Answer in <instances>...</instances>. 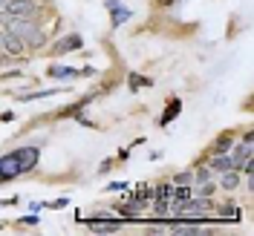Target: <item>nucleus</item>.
<instances>
[{
  "label": "nucleus",
  "instance_id": "obj_1",
  "mask_svg": "<svg viewBox=\"0 0 254 236\" xmlns=\"http://www.w3.org/2000/svg\"><path fill=\"white\" fill-rule=\"evenodd\" d=\"M6 32L17 35V38H20L23 44H29L32 49H41L47 44V35L38 29V23H35L32 17H9V20H6Z\"/></svg>",
  "mask_w": 254,
  "mask_h": 236
},
{
  "label": "nucleus",
  "instance_id": "obj_2",
  "mask_svg": "<svg viewBox=\"0 0 254 236\" xmlns=\"http://www.w3.org/2000/svg\"><path fill=\"white\" fill-rule=\"evenodd\" d=\"M3 12L9 17H32V20H38V6H35V0H9V3L3 6Z\"/></svg>",
  "mask_w": 254,
  "mask_h": 236
},
{
  "label": "nucleus",
  "instance_id": "obj_3",
  "mask_svg": "<svg viewBox=\"0 0 254 236\" xmlns=\"http://www.w3.org/2000/svg\"><path fill=\"white\" fill-rule=\"evenodd\" d=\"M179 210H182L188 219H202V216L211 213V202H208V196H199V199H193V202H182Z\"/></svg>",
  "mask_w": 254,
  "mask_h": 236
},
{
  "label": "nucleus",
  "instance_id": "obj_4",
  "mask_svg": "<svg viewBox=\"0 0 254 236\" xmlns=\"http://www.w3.org/2000/svg\"><path fill=\"white\" fill-rule=\"evenodd\" d=\"M0 49H3L9 58H20V55L26 52V44H23L17 35H12V32H0Z\"/></svg>",
  "mask_w": 254,
  "mask_h": 236
},
{
  "label": "nucleus",
  "instance_id": "obj_5",
  "mask_svg": "<svg viewBox=\"0 0 254 236\" xmlns=\"http://www.w3.org/2000/svg\"><path fill=\"white\" fill-rule=\"evenodd\" d=\"M20 176V164H17L15 153H9V156L0 158V182H12Z\"/></svg>",
  "mask_w": 254,
  "mask_h": 236
},
{
  "label": "nucleus",
  "instance_id": "obj_6",
  "mask_svg": "<svg viewBox=\"0 0 254 236\" xmlns=\"http://www.w3.org/2000/svg\"><path fill=\"white\" fill-rule=\"evenodd\" d=\"M38 147H20V150H15V158L17 164H20V173H26V170H32L35 164H38Z\"/></svg>",
  "mask_w": 254,
  "mask_h": 236
},
{
  "label": "nucleus",
  "instance_id": "obj_7",
  "mask_svg": "<svg viewBox=\"0 0 254 236\" xmlns=\"http://www.w3.org/2000/svg\"><path fill=\"white\" fill-rule=\"evenodd\" d=\"M84 47V41H81V35H66L61 38L55 47H52V55H66V52H75V49Z\"/></svg>",
  "mask_w": 254,
  "mask_h": 236
},
{
  "label": "nucleus",
  "instance_id": "obj_8",
  "mask_svg": "<svg viewBox=\"0 0 254 236\" xmlns=\"http://www.w3.org/2000/svg\"><path fill=\"white\" fill-rule=\"evenodd\" d=\"M107 9L113 12V26H122L130 20V9L122 6V3H116V0H107Z\"/></svg>",
  "mask_w": 254,
  "mask_h": 236
},
{
  "label": "nucleus",
  "instance_id": "obj_9",
  "mask_svg": "<svg viewBox=\"0 0 254 236\" xmlns=\"http://www.w3.org/2000/svg\"><path fill=\"white\" fill-rule=\"evenodd\" d=\"M231 147H234V136H231V133H225V136L217 139V144L211 147V153H214V156H217V153H228Z\"/></svg>",
  "mask_w": 254,
  "mask_h": 236
},
{
  "label": "nucleus",
  "instance_id": "obj_10",
  "mask_svg": "<svg viewBox=\"0 0 254 236\" xmlns=\"http://www.w3.org/2000/svg\"><path fill=\"white\" fill-rule=\"evenodd\" d=\"M222 190H234L240 185V173L237 170H222Z\"/></svg>",
  "mask_w": 254,
  "mask_h": 236
},
{
  "label": "nucleus",
  "instance_id": "obj_11",
  "mask_svg": "<svg viewBox=\"0 0 254 236\" xmlns=\"http://www.w3.org/2000/svg\"><path fill=\"white\" fill-rule=\"evenodd\" d=\"M90 231H93V234H119V231H122V225H110V222H93V225H90Z\"/></svg>",
  "mask_w": 254,
  "mask_h": 236
},
{
  "label": "nucleus",
  "instance_id": "obj_12",
  "mask_svg": "<svg viewBox=\"0 0 254 236\" xmlns=\"http://www.w3.org/2000/svg\"><path fill=\"white\" fill-rule=\"evenodd\" d=\"M179 110H182V101H179V98H174V101H171V107H168V112L162 115V127H165V124H171V121H174L176 115H179Z\"/></svg>",
  "mask_w": 254,
  "mask_h": 236
},
{
  "label": "nucleus",
  "instance_id": "obj_13",
  "mask_svg": "<svg viewBox=\"0 0 254 236\" xmlns=\"http://www.w3.org/2000/svg\"><path fill=\"white\" fill-rule=\"evenodd\" d=\"M47 75H49V78H72V75H75V69H72V66H49Z\"/></svg>",
  "mask_w": 254,
  "mask_h": 236
},
{
  "label": "nucleus",
  "instance_id": "obj_14",
  "mask_svg": "<svg viewBox=\"0 0 254 236\" xmlns=\"http://www.w3.org/2000/svg\"><path fill=\"white\" fill-rule=\"evenodd\" d=\"M171 234H176V236H196V234H202V231H199V228H196V225H174V228H171Z\"/></svg>",
  "mask_w": 254,
  "mask_h": 236
},
{
  "label": "nucleus",
  "instance_id": "obj_15",
  "mask_svg": "<svg viewBox=\"0 0 254 236\" xmlns=\"http://www.w3.org/2000/svg\"><path fill=\"white\" fill-rule=\"evenodd\" d=\"M130 90H142V87H150V81L147 78H139V75H130Z\"/></svg>",
  "mask_w": 254,
  "mask_h": 236
},
{
  "label": "nucleus",
  "instance_id": "obj_16",
  "mask_svg": "<svg viewBox=\"0 0 254 236\" xmlns=\"http://www.w3.org/2000/svg\"><path fill=\"white\" fill-rule=\"evenodd\" d=\"M58 90H44V93H32V95H20L23 101H35V98H47V95H55Z\"/></svg>",
  "mask_w": 254,
  "mask_h": 236
},
{
  "label": "nucleus",
  "instance_id": "obj_17",
  "mask_svg": "<svg viewBox=\"0 0 254 236\" xmlns=\"http://www.w3.org/2000/svg\"><path fill=\"white\" fill-rule=\"evenodd\" d=\"M174 182H176V185H190V182H193V176H190V173H179Z\"/></svg>",
  "mask_w": 254,
  "mask_h": 236
},
{
  "label": "nucleus",
  "instance_id": "obj_18",
  "mask_svg": "<svg viewBox=\"0 0 254 236\" xmlns=\"http://www.w3.org/2000/svg\"><path fill=\"white\" fill-rule=\"evenodd\" d=\"M66 205H69V199H58V202H52L49 207H52V210H61V207H66Z\"/></svg>",
  "mask_w": 254,
  "mask_h": 236
},
{
  "label": "nucleus",
  "instance_id": "obj_19",
  "mask_svg": "<svg viewBox=\"0 0 254 236\" xmlns=\"http://www.w3.org/2000/svg\"><path fill=\"white\" fill-rule=\"evenodd\" d=\"M20 225H38V219H35V216H23V219H20Z\"/></svg>",
  "mask_w": 254,
  "mask_h": 236
},
{
  "label": "nucleus",
  "instance_id": "obj_20",
  "mask_svg": "<svg viewBox=\"0 0 254 236\" xmlns=\"http://www.w3.org/2000/svg\"><path fill=\"white\" fill-rule=\"evenodd\" d=\"M0 121H12V112H0Z\"/></svg>",
  "mask_w": 254,
  "mask_h": 236
},
{
  "label": "nucleus",
  "instance_id": "obj_21",
  "mask_svg": "<svg viewBox=\"0 0 254 236\" xmlns=\"http://www.w3.org/2000/svg\"><path fill=\"white\" fill-rule=\"evenodd\" d=\"M6 20H9V15H6V12L0 9V23H6Z\"/></svg>",
  "mask_w": 254,
  "mask_h": 236
},
{
  "label": "nucleus",
  "instance_id": "obj_22",
  "mask_svg": "<svg viewBox=\"0 0 254 236\" xmlns=\"http://www.w3.org/2000/svg\"><path fill=\"white\" fill-rule=\"evenodd\" d=\"M6 3H9V0H0V9H3V6H6Z\"/></svg>",
  "mask_w": 254,
  "mask_h": 236
}]
</instances>
